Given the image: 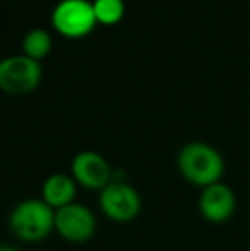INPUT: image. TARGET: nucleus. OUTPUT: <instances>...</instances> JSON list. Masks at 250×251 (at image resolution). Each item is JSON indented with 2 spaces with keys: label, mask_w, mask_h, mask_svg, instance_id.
Segmentation results:
<instances>
[{
  "label": "nucleus",
  "mask_w": 250,
  "mask_h": 251,
  "mask_svg": "<svg viewBox=\"0 0 250 251\" xmlns=\"http://www.w3.org/2000/svg\"><path fill=\"white\" fill-rule=\"evenodd\" d=\"M177 169L189 185L202 190L221 181L224 175V157L211 144L192 140L178 151Z\"/></svg>",
  "instance_id": "nucleus-1"
},
{
  "label": "nucleus",
  "mask_w": 250,
  "mask_h": 251,
  "mask_svg": "<svg viewBox=\"0 0 250 251\" xmlns=\"http://www.w3.org/2000/svg\"><path fill=\"white\" fill-rule=\"evenodd\" d=\"M7 224L16 239L28 245H36L55 232V210L40 197L24 199L12 207Z\"/></svg>",
  "instance_id": "nucleus-2"
},
{
  "label": "nucleus",
  "mask_w": 250,
  "mask_h": 251,
  "mask_svg": "<svg viewBox=\"0 0 250 251\" xmlns=\"http://www.w3.org/2000/svg\"><path fill=\"white\" fill-rule=\"evenodd\" d=\"M98 207L108 221L129 224L142 212V197L139 190L125 179H113L98 195Z\"/></svg>",
  "instance_id": "nucleus-3"
},
{
  "label": "nucleus",
  "mask_w": 250,
  "mask_h": 251,
  "mask_svg": "<svg viewBox=\"0 0 250 251\" xmlns=\"http://www.w3.org/2000/svg\"><path fill=\"white\" fill-rule=\"evenodd\" d=\"M43 69L40 62L21 55L0 60V91L10 96H26L40 86Z\"/></svg>",
  "instance_id": "nucleus-4"
},
{
  "label": "nucleus",
  "mask_w": 250,
  "mask_h": 251,
  "mask_svg": "<svg viewBox=\"0 0 250 251\" xmlns=\"http://www.w3.org/2000/svg\"><path fill=\"white\" fill-rule=\"evenodd\" d=\"M98 217L89 205L72 201L55 210V232L70 245H84L96 236Z\"/></svg>",
  "instance_id": "nucleus-5"
},
{
  "label": "nucleus",
  "mask_w": 250,
  "mask_h": 251,
  "mask_svg": "<svg viewBox=\"0 0 250 251\" xmlns=\"http://www.w3.org/2000/svg\"><path fill=\"white\" fill-rule=\"evenodd\" d=\"M52 26L63 38L79 40L98 26L93 2L89 0H60L52 10Z\"/></svg>",
  "instance_id": "nucleus-6"
},
{
  "label": "nucleus",
  "mask_w": 250,
  "mask_h": 251,
  "mask_svg": "<svg viewBox=\"0 0 250 251\" xmlns=\"http://www.w3.org/2000/svg\"><path fill=\"white\" fill-rule=\"evenodd\" d=\"M70 176L79 188L89 192H101L113 181L115 169L108 159L96 151H79L70 161Z\"/></svg>",
  "instance_id": "nucleus-7"
},
{
  "label": "nucleus",
  "mask_w": 250,
  "mask_h": 251,
  "mask_svg": "<svg viewBox=\"0 0 250 251\" xmlns=\"http://www.w3.org/2000/svg\"><path fill=\"white\" fill-rule=\"evenodd\" d=\"M197 208L200 217L209 224H224L237 210V195L226 183H214L200 190Z\"/></svg>",
  "instance_id": "nucleus-8"
},
{
  "label": "nucleus",
  "mask_w": 250,
  "mask_h": 251,
  "mask_svg": "<svg viewBox=\"0 0 250 251\" xmlns=\"http://www.w3.org/2000/svg\"><path fill=\"white\" fill-rule=\"evenodd\" d=\"M77 190L79 186L74 181L70 173L69 175L67 173H52L41 183L40 199L54 210H58V208L76 201Z\"/></svg>",
  "instance_id": "nucleus-9"
},
{
  "label": "nucleus",
  "mask_w": 250,
  "mask_h": 251,
  "mask_svg": "<svg viewBox=\"0 0 250 251\" xmlns=\"http://www.w3.org/2000/svg\"><path fill=\"white\" fill-rule=\"evenodd\" d=\"M52 47H54L52 34L47 29L34 27V29H29L24 34L23 43H21V51H23L24 56L41 63V60L50 55Z\"/></svg>",
  "instance_id": "nucleus-10"
},
{
  "label": "nucleus",
  "mask_w": 250,
  "mask_h": 251,
  "mask_svg": "<svg viewBox=\"0 0 250 251\" xmlns=\"http://www.w3.org/2000/svg\"><path fill=\"white\" fill-rule=\"evenodd\" d=\"M93 10L98 24L115 26L125 16L124 0H93Z\"/></svg>",
  "instance_id": "nucleus-11"
},
{
  "label": "nucleus",
  "mask_w": 250,
  "mask_h": 251,
  "mask_svg": "<svg viewBox=\"0 0 250 251\" xmlns=\"http://www.w3.org/2000/svg\"><path fill=\"white\" fill-rule=\"evenodd\" d=\"M0 251H21L17 246H12L9 243H0Z\"/></svg>",
  "instance_id": "nucleus-12"
}]
</instances>
